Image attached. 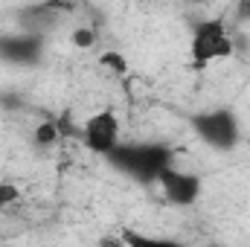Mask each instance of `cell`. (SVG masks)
Instances as JSON below:
<instances>
[{"label": "cell", "mask_w": 250, "mask_h": 247, "mask_svg": "<svg viewBox=\"0 0 250 247\" xmlns=\"http://www.w3.org/2000/svg\"><path fill=\"white\" fill-rule=\"evenodd\" d=\"M70 41H73V47H79V50H90V47L96 44V32L87 29V26H79V29H73Z\"/></svg>", "instance_id": "obj_10"}, {"label": "cell", "mask_w": 250, "mask_h": 247, "mask_svg": "<svg viewBox=\"0 0 250 247\" xmlns=\"http://www.w3.org/2000/svg\"><path fill=\"white\" fill-rule=\"evenodd\" d=\"M184 3H192V6H201V3H209V0H184Z\"/></svg>", "instance_id": "obj_12"}, {"label": "cell", "mask_w": 250, "mask_h": 247, "mask_svg": "<svg viewBox=\"0 0 250 247\" xmlns=\"http://www.w3.org/2000/svg\"><path fill=\"white\" fill-rule=\"evenodd\" d=\"M105 160L137 184H157L166 166H172V148L166 143H120Z\"/></svg>", "instance_id": "obj_1"}, {"label": "cell", "mask_w": 250, "mask_h": 247, "mask_svg": "<svg viewBox=\"0 0 250 247\" xmlns=\"http://www.w3.org/2000/svg\"><path fill=\"white\" fill-rule=\"evenodd\" d=\"M44 59V35L35 32H18V35H0V62L12 67H35Z\"/></svg>", "instance_id": "obj_5"}, {"label": "cell", "mask_w": 250, "mask_h": 247, "mask_svg": "<svg viewBox=\"0 0 250 247\" xmlns=\"http://www.w3.org/2000/svg\"><path fill=\"white\" fill-rule=\"evenodd\" d=\"M233 53H236V44L221 18H204L192 26V35H189L192 67H209L215 62H227Z\"/></svg>", "instance_id": "obj_2"}, {"label": "cell", "mask_w": 250, "mask_h": 247, "mask_svg": "<svg viewBox=\"0 0 250 247\" xmlns=\"http://www.w3.org/2000/svg\"><path fill=\"white\" fill-rule=\"evenodd\" d=\"M59 140H62V125L56 123V120H47V123H41L32 131V143H35L38 148H50V145H56Z\"/></svg>", "instance_id": "obj_8"}, {"label": "cell", "mask_w": 250, "mask_h": 247, "mask_svg": "<svg viewBox=\"0 0 250 247\" xmlns=\"http://www.w3.org/2000/svg\"><path fill=\"white\" fill-rule=\"evenodd\" d=\"M18 26L23 32H35V35H47L50 29L59 26V12L53 9V0L50 3H32L29 9H21L18 12Z\"/></svg>", "instance_id": "obj_7"}, {"label": "cell", "mask_w": 250, "mask_h": 247, "mask_svg": "<svg viewBox=\"0 0 250 247\" xmlns=\"http://www.w3.org/2000/svg\"><path fill=\"white\" fill-rule=\"evenodd\" d=\"M239 18L250 23V0H239Z\"/></svg>", "instance_id": "obj_11"}, {"label": "cell", "mask_w": 250, "mask_h": 247, "mask_svg": "<svg viewBox=\"0 0 250 247\" xmlns=\"http://www.w3.org/2000/svg\"><path fill=\"white\" fill-rule=\"evenodd\" d=\"M157 184L163 189V198L172 206H192L201 198V178L195 172L175 169V163L163 169V175L157 178Z\"/></svg>", "instance_id": "obj_6"}, {"label": "cell", "mask_w": 250, "mask_h": 247, "mask_svg": "<svg viewBox=\"0 0 250 247\" xmlns=\"http://www.w3.org/2000/svg\"><path fill=\"white\" fill-rule=\"evenodd\" d=\"M99 64H102V70H111V73H117V76H125V73H128L125 56L123 53H114V50L102 53V56H99Z\"/></svg>", "instance_id": "obj_9"}, {"label": "cell", "mask_w": 250, "mask_h": 247, "mask_svg": "<svg viewBox=\"0 0 250 247\" xmlns=\"http://www.w3.org/2000/svg\"><path fill=\"white\" fill-rule=\"evenodd\" d=\"M192 131L198 134V140L215 151H233L242 140V125L236 111L230 108H209V111H198L192 117Z\"/></svg>", "instance_id": "obj_3"}, {"label": "cell", "mask_w": 250, "mask_h": 247, "mask_svg": "<svg viewBox=\"0 0 250 247\" xmlns=\"http://www.w3.org/2000/svg\"><path fill=\"white\" fill-rule=\"evenodd\" d=\"M32 3H50V0H32Z\"/></svg>", "instance_id": "obj_13"}, {"label": "cell", "mask_w": 250, "mask_h": 247, "mask_svg": "<svg viewBox=\"0 0 250 247\" xmlns=\"http://www.w3.org/2000/svg\"><path fill=\"white\" fill-rule=\"evenodd\" d=\"M79 137H82V145L87 148V151H93V154H99V157H105V154H111L123 140V125H120V117H117V111H111V108H102V111H96V114H90L82 128H79Z\"/></svg>", "instance_id": "obj_4"}, {"label": "cell", "mask_w": 250, "mask_h": 247, "mask_svg": "<svg viewBox=\"0 0 250 247\" xmlns=\"http://www.w3.org/2000/svg\"><path fill=\"white\" fill-rule=\"evenodd\" d=\"M0 209H3V206H0Z\"/></svg>", "instance_id": "obj_14"}]
</instances>
